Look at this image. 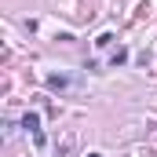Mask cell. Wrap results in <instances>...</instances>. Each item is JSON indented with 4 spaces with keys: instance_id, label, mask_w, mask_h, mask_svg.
Masks as SVG:
<instances>
[{
    "instance_id": "4",
    "label": "cell",
    "mask_w": 157,
    "mask_h": 157,
    "mask_svg": "<svg viewBox=\"0 0 157 157\" xmlns=\"http://www.w3.org/2000/svg\"><path fill=\"white\" fill-rule=\"evenodd\" d=\"M88 157H102V154H88Z\"/></svg>"
},
{
    "instance_id": "2",
    "label": "cell",
    "mask_w": 157,
    "mask_h": 157,
    "mask_svg": "<svg viewBox=\"0 0 157 157\" xmlns=\"http://www.w3.org/2000/svg\"><path fill=\"white\" fill-rule=\"evenodd\" d=\"M110 62H113V66H124V62H128V51H124V48H117V51L110 55Z\"/></svg>"
},
{
    "instance_id": "1",
    "label": "cell",
    "mask_w": 157,
    "mask_h": 157,
    "mask_svg": "<svg viewBox=\"0 0 157 157\" xmlns=\"http://www.w3.org/2000/svg\"><path fill=\"white\" fill-rule=\"evenodd\" d=\"M22 128H29V132H40V113H26V117H22Z\"/></svg>"
},
{
    "instance_id": "3",
    "label": "cell",
    "mask_w": 157,
    "mask_h": 157,
    "mask_svg": "<svg viewBox=\"0 0 157 157\" xmlns=\"http://www.w3.org/2000/svg\"><path fill=\"white\" fill-rule=\"evenodd\" d=\"M48 84H51V88H66V77H59V73H55V77H48Z\"/></svg>"
}]
</instances>
